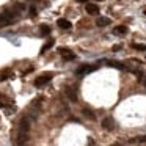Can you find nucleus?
Returning a JSON list of instances; mask_svg holds the SVG:
<instances>
[{"mask_svg": "<svg viewBox=\"0 0 146 146\" xmlns=\"http://www.w3.org/2000/svg\"><path fill=\"white\" fill-rule=\"evenodd\" d=\"M143 85L146 86V77H143Z\"/></svg>", "mask_w": 146, "mask_h": 146, "instance_id": "412c9836", "label": "nucleus"}, {"mask_svg": "<svg viewBox=\"0 0 146 146\" xmlns=\"http://www.w3.org/2000/svg\"><path fill=\"white\" fill-rule=\"evenodd\" d=\"M64 93H66V96L69 98L71 102H77V93L74 88H71V86H68L66 90H64Z\"/></svg>", "mask_w": 146, "mask_h": 146, "instance_id": "0eeeda50", "label": "nucleus"}, {"mask_svg": "<svg viewBox=\"0 0 146 146\" xmlns=\"http://www.w3.org/2000/svg\"><path fill=\"white\" fill-rule=\"evenodd\" d=\"M27 132H24V130H19V133H17V140H16V143L17 145H24V143H27Z\"/></svg>", "mask_w": 146, "mask_h": 146, "instance_id": "1a4fd4ad", "label": "nucleus"}, {"mask_svg": "<svg viewBox=\"0 0 146 146\" xmlns=\"http://www.w3.org/2000/svg\"><path fill=\"white\" fill-rule=\"evenodd\" d=\"M113 33H115V35H126V33H127V27L118 25V27H115V29H113Z\"/></svg>", "mask_w": 146, "mask_h": 146, "instance_id": "f8f14e48", "label": "nucleus"}, {"mask_svg": "<svg viewBox=\"0 0 146 146\" xmlns=\"http://www.w3.org/2000/svg\"><path fill=\"white\" fill-rule=\"evenodd\" d=\"M86 13H88V14H98V13H99V8H98V5L88 3V5H86Z\"/></svg>", "mask_w": 146, "mask_h": 146, "instance_id": "9b49d317", "label": "nucleus"}, {"mask_svg": "<svg viewBox=\"0 0 146 146\" xmlns=\"http://www.w3.org/2000/svg\"><path fill=\"white\" fill-rule=\"evenodd\" d=\"M30 16H36V8L35 7H30Z\"/></svg>", "mask_w": 146, "mask_h": 146, "instance_id": "6ab92c4d", "label": "nucleus"}, {"mask_svg": "<svg viewBox=\"0 0 146 146\" xmlns=\"http://www.w3.org/2000/svg\"><path fill=\"white\" fill-rule=\"evenodd\" d=\"M110 24H111V21L108 17H98V21H96L98 27H105V25H110Z\"/></svg>", "mask_w": 146, "mask_h": 146, "instance_id": "9d476101", "label": "nucleus"}, {"mask_svg": "<svg viewBox=\"0 0 146 146\" xmlns=\"http://www.w3.org/2000/svg\"><path fill=\"white\" fill-rule=\"evenodd\" d=\"M50 79H52L50 74H44V76H41V77H38V79H35V86H42V85H46V83L50 82Z\"/></svg>", "mask_w": 146, "mask_h": 146, "instance_id": "f03ea898", "label": "nucleus"}, {"mask_svg": "<svg viewBox=\"0 0 146 146\" xmlns=\"http://www.w3.org/2000/svg\"><path fill=\"white\" fill-rule=\"evenodd\" d=\"M83 115H85L86 118H90V119H91V121H94V119H96L94 113H93L91 110H88V108H83Z\"/></svg>", "mask_w": 146, "mask_h": 146, "instance_id": "dca6fc26", "label": "nucleus"}, {"mask_svg": "<svg viewBox=\"0 0 146 146\" xmlns=\"http://www.w3.org/2000/svg\"><path fill=\"white\" fill-rule=\"evenodd\" d=\"M77 2H80V3H85L86 0H77Z\"/></svg>", "mask_w": 146, "mask_h": 146, "instance_id": "4be33fe9", "label": "nucleus"}, {"mask_svg": "<svg viewBox=\"0 0 146 146\" xmlns=\"http://www.w3.org/2000/svg\"><path fill=\"white\" fill-rule=\"evenodd\" d=\"M57 25L60 27V29H63V30H69L71 27H72L68 19H58V21H57Z\"/></svg>", "mask_w": 146, "mask_h": 146, "instance_id": "6e6552de", "label": "nucleus"}, {"mask_svg": "<svg viewBox=\"0 0 146 146\" xmlns=\"http://www.w3.org/2000/svg\"><path fill=\"white\" fill-rule=\"evenodd\" d=\"M133 49H137V50H143V52H146V46H145V44H133Z\"/></svg>", "mask_w": 146, "mask_h": 146, "instance_id": "a211bd4d", "label": "nucleus"}, {"mask_svg": "<svg viewBox=\"0 0 146 146\" xmlns=\"http://www.w3.org/2000/svg\"><path fill=\"white\" fill-rule=\"evenodd\" d=\"M138 141H146V135H145V137H143V138H140V140H138Z\"/></svg>", "mask_w": 146, "mask_h": 146, "instance_id": "aec40b11", "label": "nucleus"}, {"mask_svg": "<svg viewBox=\"0 0 146 146\" xmlns=\"http://www.w3.org/2000/svg\"><path fill=\"white\" fill-rule=\"evenodd\" d=\"M54 44H55V41H54V39H50V41H47V42H46V44L41 47V54H44V52L47 50V49H50Z\"/></svg>", "mask_w": 146, "mask_h": 146, "instance_id": "2eb2a0df", "label": "nucleus"}, {"mask_svg": "<svg viewBox=\"0 0 146 146\" xmlns=\"http://www.w3.org/2000/svg\"><path fill=\"white\" fill-rule=\"evenodd\" d=\"M98 2H99V0H98Z\"/></svg>", "mask_w": 146, "mask_h": 146, "instance_id": "b1692460", "label": "nucleus"}, {"mask_svg": "<svg viewBox=\"0 0 146 146\" xmlns=\"http://www.w3.org/2000/svg\"><path fill=\"white\" fill-rule=\"evenodd\" d=\"M94 69H96V66H88V64H83V66H80L79 69L76 71V74H77V76H85V74L93 72Z\"/></svg>", "mask_w": 146, "mask_h": 146, "instance_id": "7ed1b4c3", "label": "nucleus"}, {"mask_svg": "<svg viewBox=\"0 0 146 146\" xmlns=\"http://www.w3.org/2000/svg\"><path fill=\"white\" fill-rule=\"evenodd\" d=\"M143 13H145V16H146V8H145V10H143Z\"/></svg>", "mask_w": 146, "mask_h": 146, "instance_id": "5701e85b", "label": "nucleus"}, {"mask_svg": "<svg viewBox=\"0 0 146 146\" xmlns=\"http://www.w3.org/2000/svg\"><path fill=\"white\" fill-rule=\"evenodd\" d=\"M10 77H14V74L11 72V71H8V69L0 74V80H2V82H3V80H7V79H10Z\"/></svg>", "mask_w": 146, "mask_h": 146, "instance_id": "ddd939ff", "label": "nucleus"}, {"mask_svg": "<svg viewBox=\"0 0 146 146\" xmlns=\"http://www.w3.org/2000/svg\"><path fill=\"white\" fill-rule=\"evenodd\" d=\"M35 121V116L33 115H25V116L21 119V124H19V130H24V132H29L32 129V124Z\"/></svg>", "mask_w": 146, "mask_h": 146, "instance_id": "f257e3e1", "label": "nucleus"}, {"mask_svg": "<svg viewBox=\"0 0 146 146\" xmlns=\"http://www.w3.org/2000/svg\"><path fill=\"white\" fill-rule=\"evenodd\" d=\"M58 52H60L61 54V57L64 58V60H68V61H71V60H74V58H76V54H72V52L71 50H68V49H58Z\"/></svg>", "mask_w": 146, "mask_h": 146, "instance_id": "423d86ee", "label": "nucleus"}, {"mask_svg": "<svg viewBox=\"0 0 146 146\" xmlns=\"http://www.w3.org/2000/svg\"><path fill=\"white\" fill-rule=\"evenodd\" d=\"M102 127H104L105 130H113V129H115V121H113V118H110V116L104 118V119H102Z\"/></svg>", "mask_w": 146, "mask_h": 146, "instance_id": "20e7f679", "label": "nucleus"}, {"mask_svg": "<svg viewBox=\"0 0 146 146\" xmlns=\"http://www.w3.org/2000/svg\"><path fill=\"white\" fill-rule=\"evenodd\" d=\"M39 30H41V35H44V36H47L49 33H50V27L46 25V24H42V25L39 27Z\"/></svg>", "mask_w": 146, "mask_h": 146, "instance_id": "4468645a", "label": "nucleus"}, {"mask_svg": "<svg viewBox=\"0 0 146 146\" xmlns=\"http://www.w3.org/2000/svg\"><path fill=\"white\" fill-rule=\"evenodd\" d=\"M108 64H110L111 68H118V69H126V66H123V64L118 63V61H108Z\"/></svg>", "mask_w": 146, "mask_h": 146, "instance_id": "f3484780", "label": "nucleus"}, {"mask_svg": "<svg viewBox=\"0 0 146 146\" xmlns=\"http://www.w3.org/2000/svg\"><path fill=\"white\" fill-rule=\"evenodd\" d=\"M3 14L11 21V22H16V21L19 19V13H17V8H16V10H7Z\"/></svg>", "mask_w": 146, "mask_h": 146, "instance_id": "39448f33", "label": "nucleus"}]
</instances>
